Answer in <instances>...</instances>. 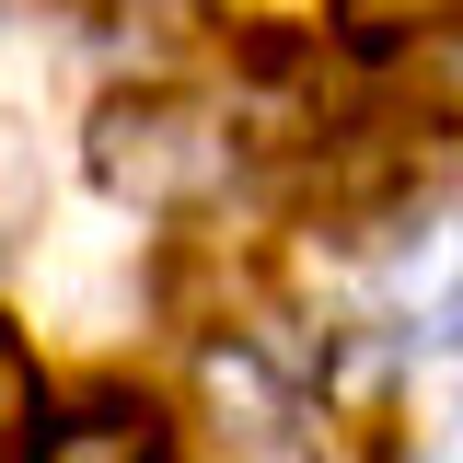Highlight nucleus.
Returning a JSON list of instances; mask_svg holds the SVG:
<instances>
[{
    "mask_svg": "<svg viewBox=\"0 0 463 463\" xmlns=\"http://www.w3.org/2000/svg\"><path fill=\"white\" fill-rule=\"evenodd\" d=\"M47 463H163V417L139 394H93L81 417L47 429Z\"/></svg>",
    "mask_w": 463,
    "mask_h": 463,
    "instance_id": "obj_2",
    "label": "nucleus"
},
{
    "mask_svg": "<svg viewBox=\"0 0 463 463\" xmlns=\"http://www.w3.org/2000/svg\"><path fill=\"white\" fill-rule=\"evenodd\" d=\"M463 0H336L347 35H429V24H452Z\"/></svg>",
    "mask_w": 463,
    "mask_h": 463,
    "instance_id": "obj_4",
    "label": "nucleus"
},
{
    "mask_svg": "<svg viewBox=\"0 0 463 463\" xmlns=\"http://www.w3.org/2000/svg\"><path fill=\"white\" fill-rule=\"evenodd\" d=\"M440 347H463V301H440Z\"/></svg>",
    "mask_w": 463,
    "mask_h": 463,
    "instance_id": "obj_7",
    "label": "nucleus"
},
{
    "mask_svg": "<svg viewBox=\"0 0 463 463\" xmlns=\"http://www.w3.org/2000/svg\"><path fill=\"white\" fill-rule=\"evenodd\" d=\"M24 405H35V371H24V347L0 336V429H12V417H24Z\"/></svg>",
    "mask_w": 463,
    "mask_h": 463,
    "instance_id": "obj_5",
    "label": "nucleus"
},
{
    "mask_svg": "<svg viewBox=\"0 0 463 463\" xmlns=\"http://www.w3.org/2000/svg\"><path fill=\"white\" fill-rule=\"evenodd\" d=\"M440 105L463 116V47H440Z\"/></svg>",
    "mask_w": 463,
    "mask_h": 463,
    "instance_id": "obj_6",
    "label": "nucleus"
},
{
    "mask_svg": "<svg viewBox=\"0 0 463 463\" xmlns=\"http://www.w3.org/2000/svg\"><path fill=\"white\" fill-rule=\"evenodd\" d=\"M209 405H232V429H279V383L255 347H209Z\"/></svg>",
    "mask_w": 463,
    "mask_h": 463,
    "instance_id": "obj_3",
    "label": "nucleus"
},
{
    "mask_svg": "<svg viewBox=\"0 0 463 463\" xmlns=\"http://www.w3.org/2000/svg\"><path fill=\"white\" fill-rule=\"evenodd\" d=\"M221 174H232V139L185 93H116L93 116V185L128 209H197Z\"/></svg>",
    "mask_w": 463,
    "mask_h": 463,
    "instance_id": "obj_1",
    "label": "nucleus"
}]
</instances>
